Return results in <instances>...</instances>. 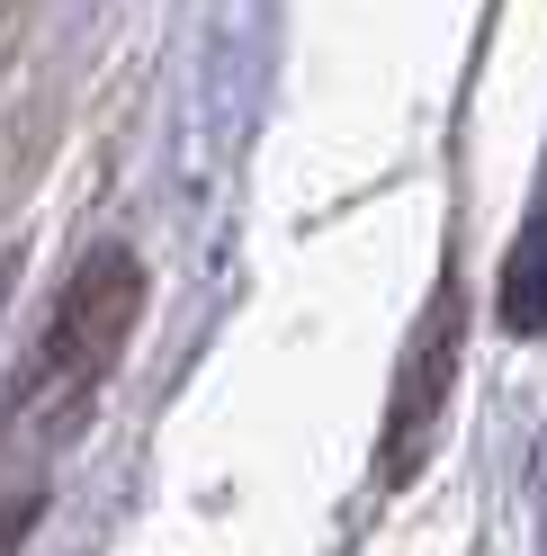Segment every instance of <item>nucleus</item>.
Returning a JSON list of instances; mask_svg holds the SVG:
<instances>
[{
    "mask_svg": "<svg viewBox=\"0 0 547 556\" xmlns=\"http://www.w3.org/2000/svg\"><path fill=\"white\" fill-rule=\"evenodd\" d=\"M449 305H431V324H422V341H414V368H404V413L386 422V476H414V458H422V440H431V422H440V404H449Z\"/></svg>",
    "mask_w": 547,
    "mask_h": 556,
    "instance_id": "2",
    "label": "nucleus"
},
{
    "mask_svg": "<svg viewBox=\"0 0 547 556\" xmlns=\"http://www.w3.org/2000/svg\"><path fill=\"white\" fill-rule=\"evenodd\" d=\"M503 324L511 332H538L547 324V206L530 216L521 252H511V269H503Z\"/></svg>",
    "mask_w": 547,
    "mask_h": 556,
    "instance_id": "3",
    "label": "nucleus"
},
{
    "mask_svg": "<svg viewBox=\"0 0 547 556\" xmlns=\"http://www.w3.org/2000/svg\"><path fill=\"white\" fill-rule=\"evenodd\" d=\"M135 315H144V269H135L126 252H90L73 269V288L54 296L27 368H18V422L27 413H37V422H73V413L109 387Z\"/></svg>",
    "mask_w": 547,
    "mask_h": 556,
    "instance_id": "1",
    "label": "nucleus"
}]
</instances>
